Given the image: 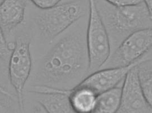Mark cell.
Here are the masks:
<instances>
[{"instance_id": "cell-8", "label": "cell", "mask_w": 152, "mask_h": 113, "mask_svg": "<svg viewBox=\"0 0 152 113\" xmlns=\"http://www.w3.org/2000/svg\"><path fill=\"white\" fill-rule=\"evenodd\" d=\"M152 59L151 51L145 54L140 59L131 65L115 68L101 69L88 75L78 85L89 88L97 94L112 89L123 82L129 71L145 60Z\"/></svg>"}, {"instance_id": "cell-2", "label": "cell", "mask_w": 152, "mask_h": 113, "mask_svg": "<svg viewBox=\"0 0 152 113\" xmlns=\"http://www.w3.org/2000/svg\"><path fill=\"white\" fill-rule=\"evenodd\" d=\"M105 28L110 54L129 36L141 30L152 29V12L144 2L127 6H116L105 0H94Z\"/></svg>"}, {"instance_id": "cell-17", "label": "cell", "mask_w": 152, "mask_h": 113, "mask_svg": "<svg viewBox=\"0 0 152 113\" xmlns=\"http://www.w3.org/2000/svg\"><path fill=\"white\" fill-rule=\"evenodd\" d=\"M14 98L5 95L0 91V106L5 109H11L14 105Z\"/></svg>"}, {"instance_id": "cell-19", "label": "cell", "mask_w": 152, "mask_h": 113, "mask_svg": "<svg viewBox=\"0 0 152 113\" xmlns=\"http://www.w3.org/2000/svg\"><path fill=\"white\" fill-rule=\"evenodd\" d=\"M0 91H1V92H2L3 94H4L5 95H6L9 96H10V97H14V95L12 93H11V92H10L9 91H8L7 89H6L5 87L2 86L1 85V84H0Z\"/></svg>"}, {"instance_id": "cell-16", "label": "cell", "mask_w": 152, "mask_h": 113, "mask_svg": "<svg viewBox=\"0 0 152 113\" xmlns=\"http://www.w3.org/2000/svg\"><path fill=\"white\" fill-rule=\"evenodd\" d=\"M107 2L116 6H132L139 4L144 0H105Z\"/></svg>"}, {"instance_id": "cell-9", "label": "cell", "mask_w": 152, "mask_h": 113, "mask_svg": "<svg viewBox=\"0 0 152 113\" xmlns=\"http://www.w3.org/2000/svg\"><path fill=\"white\" fill-rule=\"evenodd\" d=\"M69 90L34 85L31 92L37 94V101L48 113H76L71 104Z\"/></svg>"}, {"instance_id": "cell-7", "label": "cell", "mask_w": 152, "mask_h": 113, "mask_svg": "<svg viewBox=\"0 0 152 113\" xmlns=\"http://www.w3.org/2000/svg\"><path fill=\"white\" fill-rule=\"evenodd\" d=\"M136 66L129 71L123 79L118 113H152V105L147 101L139 83Z\"/></svg>"}, {"instance_id": "cell-15", "label": "cell", "mask_w": 152, "mask_h": 113, "mask_svg": "<svg viewBox=\"0 0 152 113\" xmlns=\"http://www.w3.org/2000/svg\"><path fill=\"white\" fill-rule=\"evenodd\" d=\"M34 5L41 10L50 9L59 4L62 0H29Z\"/></svg>"}, {"instance_id": "cell-13", "label": "cell", "mask_w": 152, "mask_h": 113, "mask_svg": "<svg viewBox=\"0 0 152 113\" xmlns=\"http://www.w3.org/2000/svg\"><path fill=\"white\" fill-rule=\"evenodd\" d=\"M139 83L147 101L152 105V59L145 60L136 66Z\"/></svg>"}, {"instance_id": "cell-6", "label": "cell", "mask_w": 152, "mask_h": 113, "mask_svg": "<svg viewBox=\"0 0 152 113\" xmlns=\"http://www.w3.org/2000/svg\"><path fill=\"white\" fill-rule=\"evenodd\" d=\"M152 45V29L136 32L117 47L99 69L131 65L151 51Z\"/></svg>"}, {"instance_id": "cell-12", "label": "cell", "mask_w": 152, "mask_h": 113, "mask_svg": "<svg viewBox=\"0 0 152 113\" xmlns=\"http://www.w3.org/2000/svg\"><path fill=\"white\" fill-rule=\"evenodd\" d=\"M122 87L117 86L97 95L91 113H115L121 103Z\"/></svg>"}, {"instance_id": "cell-4", "label": "cell", "mask_w": 152, "mask_h": 113, "mask_svg": "<svg viewBox=\"0 0 152 113\" xmlns=\"http://www.w3.org/2000/svg\"><path fill=\"white\" fill-rule=\"evenodd\" d=\"M82 1H75L42 10L35 18V23L41 35L52 41L64 32L85 14Z\"/></svg>"}, {"instance_id": "cell-10", "label": "cell", "mask_w": 152, "mask_h": 113, "mask_svg": "<svg viewBox=\"0 0 152 113\" xmlns=\"http://www.w3.org/2000/svg\"><path fill=\"white\" fill-rule=\"evenodd\" d=\"M27 0H2L0 2V26L7 37L23 22Z\"/></svg>"}, {"instance_id": "cell-20", "label": "cell", "mask_w": 152, "mask_h": 113, "mask_svg": "<svg viewBox=\"0 0 152 113\" xmlns=\"http://www.w3.org/2000/svg\"><path fill=\"white\" fill-rule=\"evenodd\" d=\"M1 1H2V0H0V2H1Z\"/></svg>"}, {"instance_id": "cell-18", "label": "cell", "mask_w": 152, "mask_h": 113, "mask_svg": "<svg viewBox=\"0 0 152 113\" xmlns=\"http://www.w3.org/2000/svg\"><path fill=\"white\" fill-rule=\"evenodd\" d=\"M7 64L0 58V77L1 78L5 77L7 73Z\"/></svg>"}, {"instance_id": "cell-5", "label": "cell", "mask_w": 152, "mask_h": 113, "mask_svg": "<svg viewBox=\"0 0 152 113\" xmlns=\"http://www.w3.org/2000/svg\"><path fill=\"white\" fill-rule=\"evenodd\" d=\"M89 17L86 33L89 58L88 75L97 71L110 55V46L105 28L96 9L94 0H88Z\"/></svg>"}, {"instance_id": "cell-14", "label": "cell", "mask_w": 152, "mask_h": 113, "mask_svg": "<svg viewBox=\"0 0 152 113\" xmlns=\"http://www.w3.org/2000/svg\"><path fill=\"white\" fill-rule=\"evenodd\" d=\"M12 47L10 46L0 26V58L7 64L12 54Z\"/></svg>"}, {"instance_id": "cell-3", "label": "cell", "mask_w": 152, "mask_h": 113, "mask_svg": "<svg viewBox=\"0 0 152 113\" xmlns=\"http://www.w3.org/2000/svg\"><path fill=\"white\" fill-rule=\"evenodd\" d=\"M31 41L29 33L22 31L17 35L7 64L9 80L15 91L21 113H24V89L32 67L30 52Z\"/></svg>"}, {"instance_id": "cell-11", "label": "cell", "mask_w": 152, "mask_h": 113, "mask_svg": "<svg viewBox=\"0 0 152 113\" xmlns=\"http://www.w3.org/2000/svg\"><path fill=\"white\" fill-rule=\"evenodd\" d=\"M72 107L76 113H91L94 109L97 95L94 91L77 85L69 91Z\"/></svg>"}, {"instance_id": "cell-21", "label": "cell", "mask_w": 152, "mask_h": 113, "mask_svg": "<svg viewBox=\"0 0 152 113\" xmlns=\"http://www.w3.org/2000/svg\"><path fill=\"white\" fill-rule=\"evenodd\" d=\"M1 106H0V109H1Z\"/></svg>"}, {"instance_id": "cell-1", "label": "cell", "mask_w": 152, "mask_h": 113, "mask_svg": "<svg viewBox=\"0 0 152 113\" xmlns=\"http://www.w3.org/2000/svg\"><path fill=\"white\" fill-rule=\"evenodd\" d=\"M86 35L77 30L63 37L48 52L35 74L36 85L71 90L88 76Z\"/></svg>"}]
</instances>
